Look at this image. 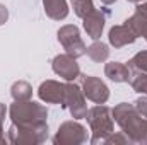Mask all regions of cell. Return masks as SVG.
<instances>
[{"mask_svg": "<svg viewBox=\"0 0 147 145\" xmlns=\"http://www.w3.org/2000/svg\"><path fill=\"white\" fill-rule=\"evenodd\" d=\"M115 123L128 137L130 144L147 145V118H144L134 104L120 103L111 109Z\"/></svg>", "mask_w": 147, "mask_h": 145, "instance_id": "cell-1", "label": "cell"}, {"mask_svg": "<svg viewBox=\"0 0 147 145\" xmlns=\"http://www.w3.org/2000/svg\"><path fill=\"white\" fill-rule=\"evenodd\" d=\"M9 118L12 125L19 128H31L45 125L48 119V109L46 106L39 104L36 101H14L9 108Z\"/></svg>", "mask_w": 147, "mask_h": 145, "instance_id": "cell-2", "label": "cell"}, {"mask_svg": "<svg viewBox=\"0 0 147 145\" xmlns=\"http://www.w3.org/2000/svg\"><path fill=\"white\" fill-rule=\"evenodd\" d=\"M86 119L89 123V128L92 132L91 137V144H105V140L115 132V121H113V113L108 106L105 104H98L94 108L87 109Z\"/></svg>", "mask_w": 147, "mask_h": 145, "instance_id": "cell-3", "label": "cell"}, {"mask_svg": "<svg viewBox=\"0 0 147 145\" xmlns=\"http://www.w3.org/2000/svg\"><path fill=\"white\" fill-rule=\"evenodd\" d=\"M48 132H50L48 123L31 128H19L16 125H10L7 132V142L14 145H38L46 142Z\"/></svg>", "mask_w": 147, "mask_h": 145, "instance_id": "cell-4", "label": "cell"}, {"mask_svg": "<svg viewBox=\"0 0 147 145\" xmlns=\"http://www.w3.org/2000/svg\"><path fill=\"white\" fill-rule=\"evenodd\" d=\"M62 108L69 109L70 116L74 119H82L87 114V104H86V96L82 92V87L74 84V82H65L63 84V103Z\"/></svg>", "mask_w": 147, "mask_h": 145, "instance_id": "cell-5", "label": "cell"}, {"mask_svg": "<svg viewBox=\"0 0 147 145\" xmlns=\"http://www.w3.org/2000/svg\"><path fill=\"white\" fill-rule=\"evenodd\" d=\"M87 140H89L87 128L84 125H80L77 119L63 121L53 137L55 145H80L86 144Z\"/></svg>", "mask_w": 147, "mask_h": 145, "instance_id": "cell-6", "label": "cell"}, {"mask_svg": "<svg viewBox=\"0 0 147 145\" xmlns=\"http://www.w3.org/2000/svg\"><path fill=\"white\" fill-rule=\"evenodd\" d=\"M57 38H58V43L63 46L65 53L70 55V56H74L75 60L86 55L87 46H86V43L82 41L80 31H79L77 26H74V24H65V26H62V28L58 29V33H57Z\"/></svg>", "mask_w": 147, "mask_h": 145, "instance_id": "cell-7", "label": "cell"}, {"mask_svg": "<svg viewBox=\"0 0 147 145\" xmlns=\"http://www.w3.org/2000/svg\"><path fill=\"white\" fill-rule=\"evenodd\" d=\"M79 79H80V87L86 99L96 104H105L110 99V89L101 79L94 75H79Z\"/></svg>", "mask_w": 147, "mask_h": 145, "instance_id": "cell-8", "label": "cell"}, {"mask_svg": "<svg viewBox=\"0 0 147 145\" xmlns=\"http://www.w3.org/2000/svg\"><path fill=\"white\" fill-rule=\"evenodd\" d=\"M51 68H53V72L57 73L58 77H62V79L67 80V82H74V80L79 79V75H80V67H79V63L75 62L74 56L67 55V53L57 55V56L51 60Z\"/></svg>", "mask_w": 147, "mask_h": 145, "instance_id": "cell-9", "label": "cell"}, {"mask_svg": "<svg viewBox=\"0 0 147 145\" xmlns=\"http://www.w3.org/2000/svg\"><path fill=\"white\" fill-rule=\"evenodd\" d=\"M38 97L48 104H60L63 103V84L57 80H45L38 87Z\"/></svg>", "mask_w": 147, "mask_h": 145, "instance_id": "cell-10", "label": "cell"}, {"mask_svg": "<svg viewBox=\"0 0 147 145\" xmlns=\"http://www.w3.org/2000/svg\"><path fill=\"white\" fill-rule=\"evenodd\" d=\"M84 22H82V26H84V31L87 33V36L91 38V39H99L101 34H103V29H105V22H106V15L101 12V10H98V9H94L92 12H89L84 19H82Z\"/></svg>", "mask_w": 147, "mask_h": 145, "instance_id": "cell-11", "label": "cell"}, {"mask_svg": "<svg viewBox=\"0 0 147 145\" xmlns=\"http://www.w3.org/2000/svg\"><path fill=\"white\" fill-rule=\"evenodd\" d=\"M137 36L134 34V31L127 26V24H120V26H113L108 33V41L113 48H123L127 44L135 43Z\"/></svg>", "mask_w": 147, "mask_h": 145, "instance_id": "cell-12", "label": "cell"}, {"mask_svg": "<svg viewBox=\"0 0 147 145\" xmlns=\"http://www.w3.org/2000/svg\"><path fill=\"white\" fill-rule=\"evenodd\" d=\"M105 75L110 79L111 82L123 84V82H130V79H132V70H130L128 65H125V63L110 62V63L105 65Z\"/></svg>", "mask_w": 147, "mask_h": 145, "instance_id": "cell-13", "label": "cell"}, {"mask_svg": "<svg viewBox=\"0 0 147 145\" xmlns=\"http://www.w3.org/2000/svg\"><path fill=\"white\" fill-rule=\"evenodd\" d=\"M45 14L53 21H63L69 15V3L67 0H43Z\"/></svg>", "mask_w": 147, "mask_h": 145, "instance_id": "cell-14", "label": "cell"}, {"mask_svg": "<svg viewBox=\"0 0 147 145\" xmlns=\"http://www.w3.org/2000/svg\"><path fill=\"white\" fill-rule=\"evenodd\" d=\"M87 56L92 60V62H96V63H103V62H106L108 60V56H110V48H108V44H105L103 41H94L89 48H87Z\"/></svg>", "mask_w": 147, "mask_h": 145, "instance_id": "cell-15", "label": "cell"}, {"mask_svg": "<svg viewBox=\"0 0 147 145\" xmlns=\"http://www.w3.org/2000/svg\"><path fill=\"white\" fill-rule=\"evenodd\" d=\"M10 96L14 101H29L33 97V87L26 80H17L10 87Z\"/></svg>", "mask_w": 147, "mask_h": 145, "instance_id": "cell-16", "label": "cell"}, {"mask_svg": "<svg viewBox=\"0 0 147 145\" xmlns=\"http://www.w3.org/2000/svg\"><path fill=\"white\" fill-rule=\"evenodd\" d=\"M125 24L134 31V34L137 38L144 36L147 31V17L146 15H142L140 12H135L134 15H130L127 21H125Z\"/></svg>", "mask_w": 147, "mask_h": 145, "instance_id": "cell-17", "label": "cell"}, {"mask_svg": "<svg viewBox=\"0 0 147 145\" xmlns=\"http://www.w3.org/2000/svg\"><path fill=\"white\" fill-rule=\"evenodd\" d=\"M128 68L134 72H147V51H139L128 60Z\"/></svg>", "mask_w": 147, "mask_h": 145, "instance_id": "cell-18", "label": "cell"}, {"mask_svg": "<svg viewBox=\"0 0 147 145\" xmlns=\"http://www.w3.org/2000/svg\"><path fill=\"white\" fill-rule=\"evenodd\" d=\"M70 2H72V9L75 12V15L80 17V19H84L89 12L94 10L92 0H70Z\"/></svg>", "mask_w": 147, "mask_h": 145, "instance_id": "cell-19", "label": "cell"}, {"mask_svg": "<svg viewBox=\"0 0 147 145\" xmlns=\"http://www.w3.org/2000/svg\"><path fill=\"white\" fill-rule=\"evenodd\" d=\"M130 85L135 92L139 94H147V72H139L137 75H132Z\"/></svg>", "mask_w": 147, "mask_h": 145, "instance_id": "cell-20", "label": "cell"}, {"mask_svg": "<svg viewBox=\"0 0 147 145\" xmlns=\"http://www.w3.org/2000/svg\"><path fill=\"white\" fill-rule=\"evenodd\" d=\"M105 144L106 145H113V144H130V140H128V137L123 133V132H120V133H111L110 137L105 140Z\"/></svg>", "mask_w": 147, "mask_h": 145, "instance_id": "cell-21", "label": "cell"}, {"mask_svg": "<svg viewBox=\"0 0 147 145\" xmlns=\"http://www.w3.org/2000/svg\"><path fill=\"white\" fill-rule=\"evenodd\" d=\"M134 106H135V109H137L144 118H147V94H144L142 97H139V99L134 103Z\"/></svg>", "mask_w": 147, "mask_h": 145, "instance_id": "cell-22", "label": "cell"}, {"mask_svg": "<svg viewBox=\"0 0 147 145\" xmlns=\"http://www.w3.org/2000/svg\"><path fill=\"white\" fill-rule=\"evenodd\" d=\"M5 114H7V108H5V104L0 103V145H3L7 142V138L3 135V119H5Z\"/></svg>", "mask_w": 147, "mask_h": 145, "instance_id": "cell-23", "label": "cell"}, {"mask_svg": "<svg viewBox=\"0 0 147 145\" xmlns=\"http://www.w3.org/2000/svg\"><path fill=\"white\" fill-rule=\"evenodd\" d=\"M7 19H9V10H7V7L3 3H0V26L5 24Z\"/></svg>", "mask_w": 147, "mask_h": 145, "instance_id": "cell-24", "label": "cell"}, {"mask_svg": "<svg viewBox=\"0 0 147 145\" xmlns=\"http://www.w3.org/2000/svg\"><path fill=\"white\" fill-rule=\"evenodd\" d=\"M135 12H140L142 15H146V17H147V0L140 2V3H137V7H135Z\"/></svg>", "mask_w": 147, "mask_h": 145, "instance_id": "cell-25", "label": "cell"}, {"mask_svg": "<svg viewBox=\"0 0 147 145\" xmlns=\"http://www.w3.org/2000/svg\"><path fill=\"white\" fill-rule=\"evenodd\" d=\"M101 2H103L105 5H111V3H115L116 0H101Z\"/></svg>", "mask_w": 147, "mask_h": 145, "instance_id": "cell-26", "label": "cell"}, {"mask_svg": "<svg viewBox=\"0 0 147 145\" xmlns=\"http://www.w3.org/2000/svg\"><path fill=\"white\" fill-rule=\"evenodd\" d=\"M127 2H132V3H140V2H144V0H127Z\"/></svg>", "mask_w": 147, "mask_h": 145, "instance_id": "cell-27", "label": "cell"}, {"mask_svg": "<svg viewBox=\"0 0 147 145\" xmlns=\"http://www.w3.org/2000/svg\"><path fill=\"white\" fill-rule=\"evenodd\" d=\"M142 38H146V41H147V31H146V34H144V36H142Z\"/></svg>", "mask_w": 147, "mask_h": 145, "instance_id": "cell-28", "label": "cell"}]
</instances>
